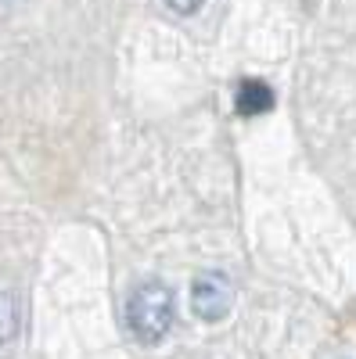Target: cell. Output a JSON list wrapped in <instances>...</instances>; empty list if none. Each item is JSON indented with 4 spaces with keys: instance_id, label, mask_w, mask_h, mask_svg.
Returning <instances> with one entry per match:
<instances>
[{
    "instance_id": "1",
    "label": "cell",
    "mask_w": 356,
    "mask_h": 359,
    "mask_svg": "<svg viewBox=\"0 0 356 359\" xmlns=\"http://www.w3.org/2000/svg\"><path fill=\"white\" fill-rule=\"evenodd\" d=\"M126 320H130V331L144 341V345H155L169 334V327L176 320V298L162 280H147L140 284L130 302H126Z\"/></svg>"
},
{
    "instance_id": "2",
    "label": "cell",
    "mask_w": 356,
    "mask_h": 359,
    "mask_svg": "<svg viewBox=\"0 0 356 359\" xmlns=\"http://www.w3.org/2000/svg\"><path fill=\"white\" fill-rule=\"evenodd\" d=\"M234 306V284L230 277L223 273H202L195 284H191V309L198 320L205 323H216L230 313Z\"/></svg>"
},
{
    "instance_id": "3",
    "label": "cell",
    "mask_w": 356,
    "mask_h": 359,
    "mask_svg": "<svg viewBox=\"0 0 356 359\" xmlns=\"http://www.w3.org/2000/svg\"><path fill=\"white\" fill-rule=\"evenodd\" d=\"M237 115H245V118H256L263 111H270L274 108V90L266 86L263 79H245L242 86H237V101H234Z\"/></svg>"
},
{
    "instance_id": "4",
    "label": "cell",
    "mask_w": 356,
    "mask_h": 359,
    "mask_svg": "<svg viewBox=\"0 0 356 359\" xmlns=\"http://www.w3.org/2000/svg\"><path fill=\"white\" fill-rule=\"evenodd\" d=\"M22 313H18V298L11 291H0V345H8L18 338Z\"/></svg>"
},
{
    "instance_id": "5",
    "label": "cell",
    "mask_w": 356,
    "mask_h": 359,
    "mask_svg": "<svg viewBox=\"0 0 356 359\" xmlns=\"http://www.w3.org/2000/svg\"><path fill=\"white\" fill-rule=\"evenodd\" d=\"M166 4H169L173 11H180V15H191V11L202 8V0H166Z\"/></svg>"
}]
</instances>
